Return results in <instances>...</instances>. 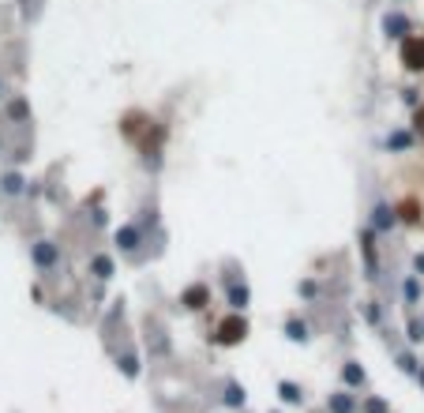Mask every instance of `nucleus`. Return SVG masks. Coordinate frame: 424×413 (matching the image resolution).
Returning <instances> with one entry per match:
<instances>
[{
	"mask_svg": "<svg viewBox=\"0 0 424 413\" xmlns=\"http://www.w3.org/2000/svg\"><path fill=\"white\" fill-rule=\"evenodd\" d=\"M402 64H406L409 72H424V34L406 38V46H402Z\"/></svg>",
	"mask_w": 424,
	"mask_h": 413,
	"instance_id": "f257e3e1",
	"label": "nucleus"
},
{
	"mask_svg": "<svg viewBox=\"0 0 424 413\" xmlns=\"http://www.w3.org/2000/svg\"><path fill=\"white\" fill-rule=\"evenodd\" d=\"M244 334H248V323L241 320V316H230L218 327V342L222 346H237V342H244Z\"/></svg>",
	"mask_w": 424,
	"mask_h": 413,
	"instance_id": "f03ea898",
	"label": "nucleus"
},
{
	"mask_svg": "<svg viewBox=\"0 0 424 413\" xmlns=\"http://www.w3.org/2000/svg\"><path fill=\"white\" fill-rule=\"evenodd\" d=\"M206 297H211V293H206V286H192L188 293H184V304H188V308H203Z\"/></svg>",
	"mask_w": 424,
	"mask_h": 413,
	"instance_id": "7ed1b4c3",
	"label": "nucleus"
},
{
	"mask_svg": "<svg viewBox=\"0 0 424 413\" xmlns=\"http://www.w3.org/2000/svg\"><path fill=\"white\" fill-rule=\"evenodd\" d=\"M331 409H334V413H350V409H353L350 395H334V398H331Z\"/></svg>",
	"mask_w": 424,
	"mask_h": 413,
	"instance_id": "20e7f679",
	"label": "nucleus"
},
{
	"mask_svg": "<svg viewBox=\"0 0 424 413\" xmlns=\"http://www.w3.org/2000/svg\"><path fill=\"white\" fill-rule=\"evenodd\" d=\"M402 218H406V222H417L420 218V214H417V203H413V199L402 203Z\"/></svg>",
	"mask_w": 424,
	"mask_h": 413,
	"instance_id": "39448f33",
	"label": "nucleus"
},
{
	"mask_svg": "<svg viewBox=\"0 0 424 413\" xmlns=\"http://www.w3.org/2000/svg\"><path fill=\"white\" fill-rule=\"evenodd\" d=\"M345 379H350V383H364V372L357 365H345Z\"/></svg>",
	"mask_w": 424,
	"mask_h": 413,
	"instance_id": "423d86ee",
	"label": "nucleus"
},
{
	"mask_svg": "<svg viewBox=\"0 0 424 413\" xmlns=\"http://www.w3.org/2000/svg\"><path fill=\"white\" fill-rule=\"evenodd\" d=\"M281 398H286V402H300V391L293 387V383H281Z\"/></svg>",
	"mask_w": 424,
	"mask_h": 413,
	"instance_id": "0eeeda50",
	"label": "nucleus"
},
{
	"mask_svg": "<svg viewBox=\"0 0 424 413\" xmlns=\"http://www.w3.org/2000/svg\"><path fill=\"white\" fill-rule=\"evenodd\" d=\"M364 413H387V406H383V402H364Z\"/></svg>",
	"mask_w": 424,
	"mask_h": 413,
	"instance_id": "6e6552de",
	"label": "nucleus"
},
{
	"mask_svg": "<svg viewBox=\"0 0 424 413\" xmlns=\"http://www.w3.org/2000/svg\"><path fill=\"white\" fill-rule=\"evenodd\" d=\"M225 402H230V406H237V402H244V391H241V387H230V398H225Z\"/></svg>",
	"mask_w": 424,
	"mask_h": 413,
	"instance_id": "1a4fd4ad",
	"label": "nucleus"
},
{
	"mask_svg": "<svg viewBox=\"0 0 424 413\" xmlns=\"http://www.w3.org/2000/svg\"><path fill=\"white\" fill-rule=\"evenodd\" d=\"M289 339H304V323H289Z\"/></svg>",
	"mask_w": 424,
	"mask_h": 413,
	"instance_id": "9d476101",
	"label": "nucleus"
},
{
	"mask_svg": "<svg viewBox=\"0 0 424 413\" xmlns=\"http://www.w3.org/2000/svg\"><path fill=\"white\" fill-rule=\"evenodd\" d=\"M417 128H420V132H424V110L417 113Z\"/></svg>",
	"mask_w": 424,
	"mask_h": 413,
	"instance_id": "9b49d317",
	"label": "nucleus"
},
{
	"mask_svg": "<svg viewBox=\"0 0 424 413\" xmlns=\"http://www.w3.org/2000/svg\"><path fill=\"white\" fill-rule=\"evenodd\" d=\"M420 379H424V372H420Z\"/></svg>",
	"mask_w": 424,
	"mask_h": 413,
	"instance_id": "f8f14e48",
	"label": "nucleus"
}]
</instances>
